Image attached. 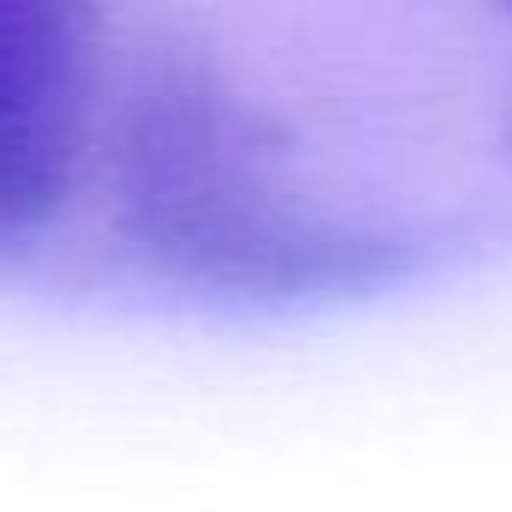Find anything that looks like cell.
<instances>
[{
  "mask_svg": "<svg viewBox=\"0 0 512 512\" xmlns=\"http://www.w3.org/2000/svg\"><path fill=\"white\" fill-rule=\"evenodd\" d=\"M302 133L199 43L133 55L103 121V181L121 253L163 278L247 302H338L446 278L434 235L320 199Z\"/></svg>",
  "mask_w": 512,
  "mask_h": 512,
  "instance_id": "obj_1",
  "label": "cell"
},
{
  "mask_svg": "<svg viewBox=\"0 0 512 512\" xmlns=\"http://www.w3.org/2000/svg\"><path fill=\"white\" fill-rule=\"evenodd\" d=\"M97 13L0 0V253L37 241L79 187L97 127Z\"/></svg>",
  "mask_w": 512,
  "mask_h": 512,
  "instance_id": "obj_2",
  "label": "cell"
}]
</instances>
